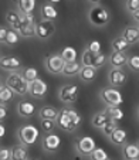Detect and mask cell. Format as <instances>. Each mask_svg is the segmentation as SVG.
Segmentation results:
<instances>
[{
	"label": "cell",
	"instance_id": "cell-36",
	"mask_svg": "<svg viewBox=\"0 0 139 160\" xmlns=\"http://www.w3.org/2000/svg\"><path fill=\"white\" fill-rule=\"evenodd\" d=\"M91 157H92L94 160H108L109 159L108 153H106L104 149H101V148H95L94 152L91 153Z\"/></svg>",
	"mask_w": 139,
	"mask_h": 160
},
{
	"label": "cell",
	"instance_id": "cell-20",
	"mask_svg": "<svg viewBox=\"0 0 139 160\" xmlns=\"http://www.w3.org/2000/svg\"><path fill=\"white\" fill-rule=\"evenodd\" d=\"M108 138H109V140H111L114 145L121 146V145H124V143L126 142V130L118 126L114 132L111 133V135L108 136Z\"/></svg>",
	"mask_w": 139,
	"mask_h": 160
},
{
	"label": "cell",
	"instance_id": "cell-3",
	"mask_svg": "<svg viewBox=\"0 0 139 160\" xmlns=\"http://www.w3.org/2000/svg\"><path fill=\"white\" fill-rule=\"evenodd\" d=\"M6 85L10 89L17 95H26L28 94V87H30V82L26 81L24 77L21 75L17 71H13L7 75L6 78Z\"/></svg>",
	"mask_w": 139,
	"mask_h": 160
},
{
	"label": "cell",
	"instance_id": "cell-38",
	"mask_svg": "<svg viewBox=\"0 0 139 160\" xmlns=\"http://www.w3.org/2000/svg\"><path fill=\"white\" fill-rule=\"evenodd\" d=\"M126 65L129 67L132 71H139V55L135 54V55H131V57H128Z\"/></svg>",
	"mask_w": 139,
	"mask_h": 160
},
{
	"label": "cell",
	"instance_id": "cell-31",
	"mask_svg": "<svg viewBox=\"0 0 139 160\" xmlns=\"http://www.w3.org/2000/svg\"><path fill=\"white\" fill-rule=\"evenodd\" d=\"M60 54H61V57L64 58L65 62H71V61H77L78 52H77V50L74 48V47H64Z\"/></svg>",
	"mask_w": 139,
	"mask_h": 160
},
{
	"label": "cell",
	"instance_id": "cell-21",
	"mask_svg": "<svg viewBox=\"0 0 139 160\" xmlns=\"http://www.w3.org/2000/svg\"><path fill=\"white\" fill-rule=\"evenodd\" d=\"M17 112H18V115L23 116V118H30L34 112H36V106L31 102H28V101H21L17 105Z\"/></svg>",
	"mask_w": 139,
	"mask_h": 160
},
{
	"label": "cell",
	"instance_id": "cell-26",
	"mask_svg": "<svg viewBox=\"0 0 139 160\" xmlns=\"http://www.w3.org/2000/svg\"><path fill=\"white\" fill-rule=\"evenodd\" d=\"M104 113L108 116L109 119H114V121H121L124 118V111H122L119 106H106L104 109Z\"/></svg>",
	"mask_w": 139,
	"mask_h": 160
},
{
	"label": "cell",
	"instance_id": "cell-46",
	"mask_svg": "<svg viewBox=\"0 0 139 160\" xmlns=\"http://www.w3.org/2000/svg\"><path fill=\"white\" fill-rule=\"evenodd\" d=\"M132 17H133V20H135V23H138L139 24V9L136 10V12L132 13Z\"/></svg>",
	"mask_w": 139,
	"mask_h": 160
},
{
	"label": "cell",
	"instance_id": "cell-45",
	"mask_svg": "<svg viewBox=\"0 0 139 160\" xmlns=\"http://www.w3.org/2000/svg\"><path fill=\"white\" fill-rule=\"evenodd\" d=\"M4 135H6V126L0 122V139H2V138H4Z\"/></svg>",
	"mask_w": 139,
	"mask_h": 160
},
{
	"label": "cell",
	"instance_id": "cell-50",
	"mask_svg": "<svg viewBox=\"0 0 139 160\" xmlns=\"http://www.w3.org/2000/svg\"><path fill=\"white\" fill-rule=\"evenodd\" d=\"M136 145H138V148H139V140H138V143H136Z\"/></svg>",
	"mask_w": 139,
	"mask_h": 160
},
{
	"label": "cell",
	"instance_id": "cell-17",
	"mask_svg": "<svg viewBox=\"0 0 139 160\" xmlns=\"http://www.w3.org/2000/svg\"><path fill=\"white\" fill-rule=\"evenodd\" d=\"M40 13H41V18L43 20H51L54 21L55 18L58 17V12L55 9L54 4L51 3H44L40 9Z\"/></svg>",
	"mask_w": 139,
	"mask_h": 160
},
{
	"label": "cell",
	"instance_id": "cell-12",
	"mask_svg": "<svg viewBox=\"0 0 139 160\" xmlns=\"http://www.w3.org/2000/svg\"><path fill=\"white\" fill-rule=\"evenodd\" d=\"M41 145H43V149H44L45 152L53 153V152L58 150V148H60V145H61V139L58 135L50 132V133H45V136L43 138Z\"/></svg>",
	"mask_w": 139,
	"mask_h": 160
},
{
	"label": "cell",
	"instance_id": "cell-48",
	"mask_svg": "<svg viewBox=\"0 0 139 160\" xmlns=\"http://www.w3.org/2000/svg\"><path fill=\"white\" fill-rule=\"evenodd\" d=\"M49 2H50L51 4H58V3L61 2V0H49Z\"/></svg>",
	"mask_w": 139,
	"mask_h": 160
},
{
	"label": "cell",
	"instance_id": "cell-1",
	"mask_svg": "<svg viewBox=\"0 0 139 160\" xmlns=\"http://www.w3.org/2000/svg\"><path fill=\"white\" fill-rule=\"evenodd\" d=\"M81 123V115L73 108H63L58 111V116L55 119V125L64 132H74Z\"/></svg>",
	"mask_w": 139,
	"mask_h": 160
},
{
	"label": "cell",
	"instance_id": "cell-29",
	"mask_svg": "<svg viewBox=\"0 0 139 160\" xmlns=\"http://www.w3.org/2000/svg\"><path fill=\"white\" fill-rule=\"evenodd\" d=\"M111 45H112V51H126L128 47H129L128 41L122 36H119V37L112 40Z\"/></svg>",
	"mask_w": 139,
	"mask_h": 160
},
{
	"label": "cell",
	"instance_id": "cell-30",
	"mask_svg": "<svg viewBox=\"0 0 139 160\" xmlns=\"http://www.w3.org/2000/svg\"><path fill=\"white\" fill-rule=\"evenodd\" d=\"M13 95H14V92L7 85H2L0 87V103H3V105L9 103L13 99Z\"/></svg>",
	"mask_w": 139,
	"mask_h": 160
},
{
	"label": "cell",
	"instance_id": "cell-37",
	"mask_svg": "<svg viewBox=\"0 0 139 160\" xmlns=\"http://www.w3.org/2000/svg\"><path fill=\"white\" fill-rule=\"evenodd\" d=\"M92 60H94V54L88 48H85L81 55V65H92Z\"/></svg>",
	"mask_w": 139,
	"mask_h": 160
},
{
	"label": "cell",
	"instance_id": "cell-6",
	"mask_svg": "<svg viewBox=\"0 0 139 160\" xmlns=\"http://www.w3.org/2000/svg\"><path fill=\"white\" fill-rule=\"evenodd\" d=\"M36 31V18H34L33 13H21L20 17V27H18V33L24 38H30L34 36Z\"/></svg>",
	"mask_w": 139,
	"mask_h": 160
},
{
	"label": "cell",
	"instance_id": "cell-8",
	"mask_svg": "<svg viewBox=\"0 0 139 160\" xmlns=\"http://www.w3.org/2000/svg\"><path fill=\"white\" fill-rule=\"evenodd\" d=\"M45 70L49 71L50 74H54V75H58V74L63 72V68L65 65V61L61 57V54H51L45 58Z\"/></svg>",
	"mask_w": 139,
	"mask_h": 160
},
{
	"label": "cell",
	"instance_id": "cell-9",
	"mask_svg": "<svg viewBox=\"0 0 139 160\" xmlns=\"http://www.w3.org/2000/svg\"><path fill=\"white\" fill-rule=\"evenodd\" d=\"M95 148H97L95 140L92 139L91 136H82L75 143L77 152H78L80 154H82V156H91V153L94 152Z\"/></svg>",
	"mask_w": 139,
	"mask_h": 160
},
{
	"label": "cell",
	"instance_id": "cell-25",
	"mask_svg": "<svg viewBox=\"0 0 139 160\" xmlns=\"http://www.w3.org/2000/svg\"><path fill=\"white\" fill-rule=\"evenodd\" d=\"M28 152H27V146L24 145H18L16 146L14 149L12 150V159L13 160H27L28 159Z\"/></svg>",
	"mask_w": 139,
	"mask_h": 160
},
{
	"label": "cell",
	"instance_id": "cell-13",
	"mask_svg": "<svg viewBox=\"0 0 139 160\" xmlns=\"http://www.w3.org/2000/svg\"><path fill=\"white\" fill-rule=\"evenodd\" d=\"M126 79L128 75L122 68H112L108 74V81L112 87H124L126 84Z\"/></svg>",
	"mask_w": 139,
	"mask_h": 160
},
{
	"label": "cell",
	"instance_id": "cell-23",
	"mask_svg": "<svg viewBox=\"0 0 139 160\" xmlns=\"http://www.w3.org/2000/svg\"><path fill=\"white\" fill-rule=\"evenodd\" d=\"M81 62L78 61H71V62H65L63 68V75L64 77H74V75H78L80 70H81Z\"/></svg>",
	"mask_w": 139,
	"mask_h": 160
},
{
	"label": "cell",
	"instance_id": "cell-52",
	"mask_svg": "<svg viewBox=\"0 0 139 160\" xmlns=\"http://www.w3.org/2000/svg\"><path fill=\"white\" fill-rule=\"evenodd\" d=\"M138 28H139V24H138Z\"/></svg>",
	"mask_w": 139,
	"mask_h": 160
},
{
	"label": "cell",
	"instance_id": "cell-5",
	"mask_svg": "<svg viewBox=\"0 0 139 160\" xmlns=\"http://www.w3.org/2000/svg\"><path fill=\"white\" fill-rule=\"evenodd\" d=\"M100 97L106 106H119L124 102V97H122V94L116 89V87L102 88Z\"/></svg>",
	"mask_w": 139,
	"mask_h": 160
},
{
	"label": "cell",
	"instance_id": "cell-4",
	"mask_svg": "<svg viewBox=\"0 0 139 160\" xmlns=\"http://www.w3.org/2000/svg\"><path fill=\"white\" fill-rule=\"evenodd\" d=\"M39 136H40V130L34 125H23L17 130V138L20 140V143L27 146V148L33 146L37 142Z\"/></svg>",
	"mask_w": 139,
	"mask_h": 160
},
{
	"label": "cell",
	"instance_id": "cell-35",
	"mask_svg": "<svg viewBox=\"0 0 139 160\" xmlns=\"http://www.w3.org/2000/svg\"><path fill=\"white\" fill-rule=\"evenodd\" d=\"M21 75L24 77L26 81L31 82V81H34V79L39 78V71H37L36 68H33V67H28V68H26V70L23 71V74H21Z\"/></svg>",
	"mask_w": 139,
	"mask_h": 160
},
{
	"label": "cell",
	"instance_id": "cell-28",
	"mask_svg": "<svg viewBox=\"0 0 139 160\" xmlns=\"http://www.w3.org/2000/svg\"><path fill=\"white\" fill-rule=\"evenodd\" d=\"M36 0H17V9L20 13H33Z\"/></svg>",
	"mask_w": 139,
	"mask_h": 160
},
{
	"label": "cell",
	"instance_id": "cell-51",
	"mask_svg": "<svg viewBox=\"0 0 139 160\" xmlns=\"http://www.w3.org/2000/svg\"><path fill=\"white\" fill-rule=\"evenodd\" d=\"M138 115H139V106H138Z\"/></svg>",
	"mask_w": 139,
	"mask_h": 160
},
{
	"label": "cell",
	"instance_id": "cell-18",
	"mask_svg": "<svg viewBox=\"0 0 139 160\" xmlns=\"http://www.w3.org/2000/svg\"><path fill=\"white\" fill-rule=\"evenodd\" d=\"M20 17H21V13L18 12V10L10 9V10H7V13H6L7 24L17 31H18V27H20Z\"/></svg>",
	"mask_w": 139,
	"mask_h": 160
},
{
	"label": "cell",
	"instance_id": "cell-10",
	"mask_svg": "<svg viewBox=\"0 0 139 160\" xmlns=\"http://www.w3.org/2000/svg\"><path fill=\"white\" fill-rule=\"evenodd\" d=\"M58 97H60V101L64 103H71L78 98V85L74 84H67L64 85L63 88L58 92Z\"/></svg>",
	"mask_w": 139,
	"mask_h": 160
},
{
	"label": "cell",
	"instance_id": "cell-39",
	"mask_svg": "<svg viewBox=\"0 0 139 160\" xmlns=\"http://www.w3.org/2000/svg\"><path fill=\"white\" fill-rule=\"evenodd\" d=\"M55 126H57V125H55V121H51V119H41V128L45 133L53 132Z\"/></svg>",
	"mask_w": 139,
	"mask_h": 160
},
{
	"label": "cell",
	"instance_id": "cell-24",
	"mask_svg": "<svg viewBox=\"0 0 139 160\" xmlns=\"http://www.w3.org/2000/svg\"><path fill=\"white\" fill-rule=\"evenodd\" d=\"M39 116L41 119H51V121H55L58 116V109L51 105H45L39 111Z\"/></svg>",
	"mask_w": 139,
	"mask_h": 160
},
{
	"label": "cell",
	"instance_id": "cell-22",
	"mask_svg": "<svg viewBox=\"0 0 139 160\" xmlns=\"http://www.w3.org/2000/svg\"><path fill=\"white\" fill-rule=\"evenodd\" d=\"M124 157L128 160H138L139 159V148L136 143H124Z\"/></svg>",
	"mask_w": 139,
	"mask_h": 160
},
{
	"label": "cell",
	"instance_id": "cell-7",
	"mask_svg": "<svg viewBox=\"0 0 139 160\" xmlns=\"http://www.w3.org/2000/svg\"><path fill=\"white\" fill-rule=\"evenodd\" d=\"M55 33V24L54 21L51 20H43L36 23V31H34V36L39 40H49L51 36H54Z\"/></svg>",
	"mask_w": 139,
	"mask_h": 160
},
{
	"label": "cell",
	"instance_id": "cell-32",
	"mask_svg": "<svg viewBox=\"0 0 139 160\" xmlns=\"http://www.w3.org/2000/svg\"><path fill=\"white\" fill-rule=\"evenodd\" d=\"M106 121H108V116H106L104 112H98V113H95V115L92 116L91 123H92L94 128H102Z\"/></svg>",
	"mask_w": 139,
	"mask_h": 160
},
{
	"label": "cell",
	"instance_id": "cell-47",
	"mask_svg": "<svg viewBox=\"0 0 139 160\" xmlns=\"http://www.w3.org/2000/svg\"><path fill=\"white\" fill-rule=\"evenodd\" d=\"M88 2H90L91 4H100L101 0H88Z\"/></svg>",
	"mask_w": 139,
	"mask_h": 160
},
{
	"label": "cell",
	"instance_id": "cell-2",
	"mask_svg": "<svg viewBox=\"0 0 139 160\" xmlns=\"http://www.w3.org/2000/svg\"><path fill=\"white\" fill-rule=\"evenodd\" d=\"M88 21L94 27H105L111 21V13L105 6L92 4V7L88 10Z\"/></svg>",
	"mask_w": 139,
	"mask_h": 160
},
{
	"label": "cell",
	"instance_id": "cell-49",
	"mask_svg": "<svg viewBox=\"0 0 139 160\" xmlns=\"http://www.w3.org/2000/svg\"><path fill=\"white\" fill-rule=\"evenodd\" d=\"M2 85H3V81H2V77H0V87H2Z\"/></svg>",
	"mask_w": 139,
	"mask_h": 160
},
{
	"label": "cell",
	"instance_id": "cell-44",
	"mask_svg": "<svg viewBox=\"0 0 139 160\" xmlns=\"http://www.w3.org/2000/svg\"><path fill=\"white\" fill-rule=\"evenodd\" d=\"M6 118H7V108L6 105L0 103V122H3Z\"/></svg>",
	"mask_w": 139,
	"mask_h": 160
},
{
	"label": "cell",
	"instance_id": "cell-41",
	"mask_svg": "<svg viewBox=\"0 0 139 160\" xmlns=\"http://www.w3.org/2000/svg\"><path fill=\"white\" fill-rule=\"evenodd\" d=\"M87 48L90 50L92 54H98V52H101V42L98 41V40H92V41L88 42Z\"/></svg>",
	"mask_w": 139,
	"mask_h": 160
},
{
	"label": "cell",
	"instance_id": "cell-33",
	"mask_svg": "<svg viewBox=\"0 0 139 160\" xmlns=\"http://www.w3.org/2000/svg\"><path fill=\"white\" fill-rule=\"evenodd\" d=\"M106 61H108V57H106L105 54H102V52L94 54V60H92V67H94V68H97V70H100V68H102V67L106 64Z\"/></svg>",
	"mask_w": 139,
	"mask_h": 160
},
{
	"label": "cell",
	"instance_id": "cell-14",
	"mask_svg": "<svg viewBox=\"0 0 139 160\" xmlns=\"http://www.w3.org/2000/svg\"><path fill=\"white\" fill-rule=\"evenodd\" d=\"M23 62L17 57H2L0 58V68L4 71H17L21 68Z\"/></svg>",
	"mask_w": 139,
	"mask_h": 160
},
{
	"label": "cell",
	"instance_id": "cell-27",
	"mask_svg": "<svg viewBox=\"0 0 139 160\" xmlns=\"http://www.w3.org/2000/svg\"><path fill=\"white\" fill-rule=\"evenodd\" d=\"M20 40H21V34L17 30H14V28H9L4 44L9 45V47H14V45H17L20 42Z\"/></svg>",
	"mask_w": 139,
	"mask_h": 160
},
{
	"label": "cell",
	"instance_id": "cell-42",
	"mask_svg": "<svg viewBox=\"0 0 139 160\" xmlns=\"http://www.w3.org/2000/svg\"><path fill=\"white\" fill-rule=\"evenodd\" d=\"M12 159V150L6 148H0V160H9Z\"/></svg>",
	"mask_w": 139,
	"mask_h": 160
},
{
	"label": "cell",
	"instance_id": "cell-19",
	"mask_svg": "<svg viewBox=\"0 0 139 160\" xmlns=\"http://www.w3.org/2000/svg\"><path fill=\"white\" fill-rule=\"evenodd\" d=\"M121 36L126 40L129 45L136 44V42L139 41V28L135 27V26H129V27H126L124 31H122Z\"/></svg>",
	"mask_w": 139,
	"mask_h": 160
},
{
	"label": "cell",
	"instance_id": "cell-15",
	"mask_svg": "<svg viewBox=\"0 0 139 160\" xmlns=\"http://www.w3.org/2000/svg\"><path fill=\"white\" fill-rule=\"evenodd\" d=\"M108 61L112 68H124L128 62V55L125 51H112L108 57Z\"/></svg>",
	"mask_w": 139,
	"mask_h": 160
},
{
	"label": "cell",
	"instance_id": "cell-43",
	"mask_svg": "<svg viewBox=\"0 0 139 160\" xmlns=\"http://www.w3.org/2000/svg\"><path fill=\"white\" fill-rule=\"evenodd\" d=\"M7 31H9V28H7V27H4V26H0V44H4V42H6Z\"/></svg>",
	"mask_w": 139,
	"mask_h": 160
},
{
	"label": "cell",
	"instance_id": "cell-16",
	"mask_svg": "<svg viewBox=\"0 0 139 160\" xmlns=\"http://www.w3.org/2000/svg\"><path fill=\"white\" fill-rule=\"evenodd\" d=\"M97 72H98V70L97 68H94L92 65H82L81 70H80V72H78V77H80L81 81L91 82V81H94L95 79Z\"/></svg>",
	"mask_w": 139,
	"mask_h": 160
},
{
	"label": "cell",
	"instance_id": "cell-11",
	"mask_svg": "<svg viewBox=\"0 0 139 160\" xmlns=\"http://www.w3.org/2000/svg\"><path fill=\"white\" fill-rule=\"evenodd\" d=\"M47 89H49L47 84H45L41 78H37V79H34V81L30 82V87H28V94H30L33 98H36V99H41V98L45 97Z\"/></svg>",
	"mask_w": 139,
	"mask_h": 160
},
{
	"label": "cell",
	"instance_id": "cell-40",
	"mask_svg": "<svg viewBox=\"0 0 139 160\" xmlns=\"http://www.w3.org/2000/svg\"><path fill=\"white\" fill-rule=\"evenodd\" d=\"M125 9H126L128 13L132 14L133 12L139 9V0H126V3H125Z\"/></svg>",
	"mask_w": 139,
	"mask_h": 160
},
{
	"label": "cell",
	"instance_id": "cell-34",
	"mask_svg": "<svg viewBox=\"0 0 139 160\" xmlns=\"http://www.w3.org/2000/svg\"><path fill=\"white\" fill-rule=\"evenodd\" d=\"M116 128H118V121H114V119H109V118H108V121L105 122V125H104L101 129H102L104 135H105V136H109L115 129H116Z\"/></svg>",
	"mask_w": 139,
	"mask_h": 160
}]
</instances>
